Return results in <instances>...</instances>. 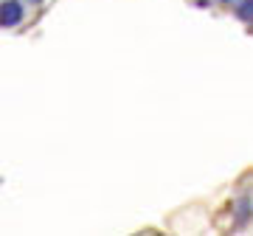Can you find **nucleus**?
<instances>
[{"label":"nucleus","instance_id":"f257e3e1","mask_svg":"<svg viewBox=\"0 0 253 236\" xmlns=\"http://www.w3.org/2000/svg\"><path fill=\"white\" fill-rule=\"evenodd\" d=\"M26 17V9L20 0H3L0 3V28H14L23 23Z\"/></svg>","mask_w":253,"mask_h":236},{"label":"nucleus","instance_id":"f03ea898","mask_svg":"<svg viewBox=\"0 0 253 236\" xmlns=\"http://www.w3.org/2000/svg\"><path fill=\"white\" fill-rule=\"evenodd\" d=\"M236 20H242V23H248V26H253V0H239L234 9Z\"/></svg>","mask_w":253,"mask_h":236},{"label":"nucleus","instance_id":"7ed1b4c3","mask_svg":"<svg viewBox=\"0 0 253 236\" xmlns=\"http://www.w3.org/2000/svg\"><path fill=\"white\" fill-rule=\"evenodd\" d=\"M248 217H251V202L239 200V214H236V222H239V225H245V222H248Z\"/></svg>","mask_w":253,"mask_h":236},{"label":"nucleus","instance_id":"20e7f679","mask_svg":"<svg viewBox=\"0 0 253 236\" xmlns=\"http://www.w3.org/2000/svg\"><path fill=\"white\" fill-rule=\"evenodd\" d=\"M217 3H234V0H217Z\"/></svg>","mask_w":253,"mask_h":236},{"label":"nucleus","instance_id":"39448f33","mask_svg":"<svg viewBox=\"0 0 253 236\" xmlns=\"http://www.w3.org/2000/svg\"><path fill=\"white\" fill-rule=\"evenodd\" d=\"M28 3H40V0H28Z\"/></svg>","mask_w":253,"mask_h":236}]
</instances>
